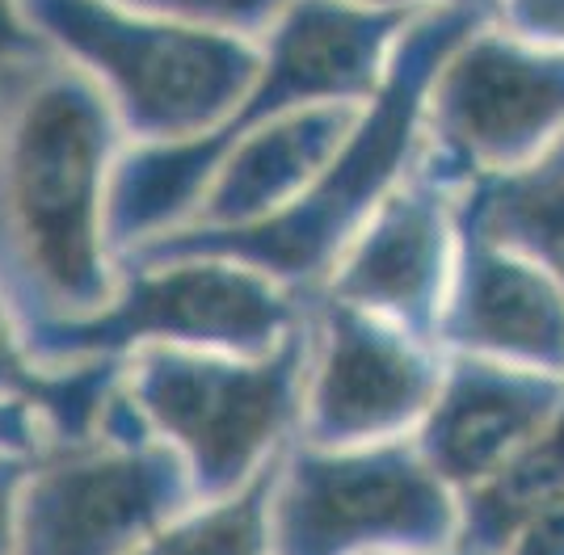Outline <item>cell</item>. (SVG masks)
<instances>
[{"label": "cell", "instance_id": "ac0fdd59", "mask_svg": "<svg viewBox=\"0 0 564 555\" xmlns=\"http://www.w3.org/2000/svg\"><path fill=\"white\" fill-rule=\"evenodd\" d=\"M270 485L274 467L232 497L189 505L135 555H270Z\"/></svg>", "mask_w": 564, "mask_h": 555}, {"label": "cell", "instance_id": "e0dca14e", "mask_svg": "<svg viewBox=\"0 0 564 555\" xmlns=\"http://www.w3.org/2000/svg\"><path fill=\"white\" fill-rule=\"evenodd\" d=\"M118 370L122 362H80L59 370L39 367L13 307L0 295V395L22 400L43 416L55 446L94 438L106 404L118 392Z\"/></svg>", "mask_w": 564, "mask_h": 555}, {"label": "cell", "instance_id": "8fae6325", "mask_svg": "<svg viewBox=\"0 0 564 555\" xmlns=\"http://www.w3.org/2000/svg\"><path fill=\"white\" fill-rule=\"evenodd\" d=\"M459 253V194L409 173L337 257L312 300L358 307L434 346Z\"/></svg>", "mask_w": 564, "mask_h": 555}, {"label": "cell", "instance_id": "d6986e66", "mask_svg": "<svg viewBox=\"0 0 564 555\" xmlns=\"http://www.w3.org/2000/svg\"><path fill=\"white\" fill-rule=\"evenodd\" d=\"M115 4L135 9V13H152V18H173V22L240 34V39L258 43L291 0H115Z\"/></svg>", "mask_w": 564, "mask_h": 555}, {"label": "cell", "instance_id": "ffe728a7", "mask_svg": "<svg viewBox=\"0 0 564 555\" xmlns=\"http://www.w3.org/2000/svg\"><path fill=\"white\" fill-rule=\"evenodd\" d=\"M497 22L531 43L564 51V0H497Z\"/></svg>", "mask_w": 564, "mask_h": 555}, {"label": "cell", "instance_id": "2e32d148", "mask_svg": "<svg viewBox=\"0 0 564 555\" xmlns=\"http://www.w3.org/2000/svg\"><path fill=\"white\" fill-rule=\"evenodd\" d=\"M459 219L527 253L564 295V139L518 173L468 185Z\"/></svg>", "mask_w": 564, "mask_h": 555}, {"label": "cell", "instance_id": "603a6c76", "mask_svg": "<svg viewBox=\"0 0 564 555\" xmlns=\"http://www.w3.org/2000/svg\"><path fill=\"white\" fill-rule=\"evenodd\" d=\"M354 9L371 13H397V18H422V13H476V18H497V0H341Z\"/></svg>", "mask_w": 564, "mask_h": 555}, {"label": "cell", "instance_id": "7a4b0ae2", "mask_svg": "<svg viewBox=\"0 0 564 555\" xmlns=\"http://www.w3.org/2000/svg\"><path fill=\"white\" fill-rule=\"evenodd\" d=\"M409 22L413 18L371 13L341 0H291L258 39V72L212 135L127 148L118 156L110 182V244L118 265L186 228L215 156L245 131L316 106H362L379 89Z\"/></svg>", "mask_w": 564, "mask_h": 555}, {"label": "cell", "instance_id": "d4e9b609", "mask_svg": "<svg viewBox=\"0 0 564 555\" xmlns=\"http://www.w3.org/2000/svg\"><path fill=\"white\" fill-rule=\"evenodd\" d=\"M506 555H564V501L518 534Z\"/></svg>", "mask_w": 564, "mask_h": 555}, {"label": "cell", "instance_id": "7c38bea8", "mask_svg": "<svg viewBox=\"0 0 564 555\" xmlns=\"http://www.w3.org/2000/svg\"><path fill=\"white\" fill-rule=\"evenodd\" d=\"M434 346L564 379V295L527 253L459 219L455 274Z\"/></svg>", "mask_w": 564, "mask_h": 555}, {"label": "cell", "instance_id": "3957f363", "mask_svg": "<svg viewBox=\"0 0 564 555\" xmlns=\"http://www.w3.org/2000/svg\"><path fill=\"white\" fill-rule=\"evenodd\" d=\"M476 22V13H422L404 25L379 89L354 110L350 131L341 135L321 177L282 215L236 231H173L127 261L173 253L228 257L274 278L300 300H312L379 203L413 173L422 148L425 89L455 39Z\"/></svg>", "mask_w": 564, "mask_h": 555}, {"label": "cell", "instance_id": "8992f818", "mask_svg": "<svg viewBox=\"0 0 564 555\" xmlns=\"http://www.w3.org/2000/svg\"><path fill=\"white\" fill-rule=\"evenodd\" d=\"M307 320V300L240 261L173 253L122 261L115 295L80 320L25 333L39 367L127 362L148 349H274Z\"/></svg>", "mask_w": 564, "mask_h": 555}, {"label": "cell", "instance_id": "5bb4252c", "mask_svg": "<svg viewBox=\"0 0 564 555\" xmlns=\"http://www.w3.org/2000/svg\"><path fill=\"white\" fill-rule=\"evenodd\" d=\"M354 110L358 106H316L245 131L215 156L186 228L236 231L282 215L321 177L341 135L350 131Z\"/></svg>", "mask_w": 564, "mask_h": 555}, {"label": "cell", "instance_id": "cb8c5ba5", "mask_svg": "<svg viewBox=\"0 0 564 555\" xmlns=\"http://www.w3.org/2000/svg\"><path fill=\"white\" fill-rule=\"evenodd\" d=\"M34 55H47V51L30 34V25L22 18V0H0V68L25 64Z\"/></svg>", "mask_w": 564, "mask_h": 555}, {"label": "cell", "instance_id": "ba28073f", "mask_svg": "<svg viewBox=\"0 0 564 555\" xmlns=\"http://www.w3.org/2000/svg\"><path fill=\"white\" fill-rule=\"evenodd\" d=\"M564 139V51L480 18L434 68L417 173L451 194L540 161Z\"/></svg>", "mask_w": 564, "mask_h": 555}, {"label": "cell", "instance_id": "277c9868", "mask_svg": "<svg viewBox=\"0 0 564 555\" xmlns=\"http://www.w3.org/2000/svg\"><path fill=\"white\" fill-rule=\"evenodd\" d=\"M22 18L47 55L106 97L127 148L212 135L258 72L253 39L135 13L115 0H22Z\"/></svg>", "mask_w": 564, "mask_h": 555}, {"label": "cell", "instance_id": "484cf974", "mask_svg": "<svg viewBox=\"0 0 564 555\" xmlns=\"http://www.w3.org/2000/svg\"><path fill=\"white\" fill-rule=\"evenodd\" d=\"M413 555H471L468 547H459V543H455V547H438V552H413Z\"/></svg>", "mask_w": 564, "mask_h": 555}, {"label": "cell", "instance_id": "30bf717a", "mask_svg": "<svg viewBox=\"0 0 564 555\" xmlns=\"http://www.w3.org/2000/svg\"><path fill=\"white\" fill-rule=\"evenodd\" d=\"M447 353L358 307L307 300V367L300 442L379 446L417 434Z\"/></svg>", "mask_w": 564, "mask_h": 555}, {"label": "cell", "instance_id": "9c48e42d", "mask_svg": "<svg viewBox=\"0 0 564 555\" xmlns=\"http://www.w3.org/2000/svg\"><path fill=\"white\" fill-rule=\"evenodd\" d=\"M189 505L198 501L182 459L148 438L115 392L94 438L34 459L18 555H135Z\"/></svg>", "mask_w": 564, "mask_h": 555}, {"label": "cell", "instance_id": "52a82bcc", "mask_svg": "<svg viewBox=\"0 0 564 555\" xmlns=\"http://www.w3.org/2000/svg\"><path fill=\"white\" fill-rule=\"evenodd\" d=\"M459 543V497L413 438L291 442L270 485V555H413Z\"/></svg>", "mask_w": 564, "mask_h": 555}, {"label": "cell", "instance_id": "4fadbf2b", "mask_svg": "<svg viewBox=\"0 0 564 555\" xmlns=\"http://www.w3.org/2000/svg\"><path fill=\"white\" fill-rule=\"evenodd\" d=\"M564 409V379L501 367L480 358H447L443 383L413 434L430 471L464 497L518 455Z\"/></svg>", "mask_w": 564, "mask_h": 555}, {"label": "cell", "instance_id": "9a60e30c", "mask_svg": "<svg viewBox=\"0 0 564 555\" xmlns=\"http://www.w3.org/2000/svg\"><path fill=\"white\" fill-rule=\"evenodd\" d=\"M564 501V409L518 455L459 497V547L506 555L510 543Z\"/></svg>", "mask_w": 564, "mask_h": 555}, {"label": "cell", "instance_id": "5b68a950", "mask_svg": "<svg viewBox=\"0 0 564 555\" xmlns=\"http://www.w3.org/2000/svg\"><path fill=\"white\" fill-rule=\"evenodd\" d=\"M307 320L274 349H148L118 370V400L169 446L194 501H219L265 476L300 438Z\"/></svg>", "mask_w": 564, "mask_h": 555}, {"label": "cell", "instance_id": "7402d4cb", "mask_svg": "<svg viewBox=\"0 0 564 555\" xmlns=\"http://www.w3.org/2000/svg\"><path fill=\"white\" fill-rule=\"evenodd\" d=\"M30 471H34V459L0 450V555H18V543H22V497Z\"/></svg>", "mask_w": 564, "mask_h": 555}, {"label": "cell", "instance_id": "6da1fadb", "mask_svg": "<svg viewBox=\"0 0 564 555\" xmlns=\"http://www.w3.org/2000/svg\"><path fill=\"white\" fill-rule=\"evenodd\" d=\"M127 135L106 97L55 55L0 68V295L22 333L115 295L110 182Z\"/></svg>", "mask_w": 564, "mask_h": 555}, {"label": "cell", "instance_id": "44dd1931", "mask_svg": "<svg viewBox=\"0 0 564 555\" xmlns=\"http://www.w3.org/2000/svg\"><path fill=\"white\" fill-rule=\"evenodd\" d=\"M51 446L47 421L34 413L22 400H4L0 395V450L4 455H22V459H43Z\"/></svg>", "mask_w": 564, "mask_h": 555}]
</instances>
